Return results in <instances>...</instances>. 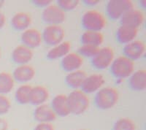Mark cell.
<instances>
[{
    "instance_id": "cell-27",
    "label": "cell",
    "mask_w": 146,
    "mask_h": 130,
    "mask_svg": "<svg viewBox=\"0 0 146 130\" xmlns=\"http://www.w3.org/2000/svg\"><path fill=\"white\" fill-rule=\"evenodd\" d=\"M136 123L129 118H120L113 124L112 130H136Z\"/></svg>"
},
{
    "instance_id": "cell-29",
    "label": "cell",
    "mask_w": 146,
    "mask_h": 130,
    "mask_svg": "<svg viewBox=\"0 0 146 130\" xmlns=\"http://www.w3.org/2000/svg\"><path fill=\"white\" fill-rule=\"evenodd\" d=\"M79 4V0H58L56 2V5L65 13L75 10Z\"/></svg>"
},
{
    "instance_id": "cell-8",
    "label": "cell",
    "mask_w": 146,
    "mask_h": 130,
    "mask_svg": "<svg viewBox=\"0 0 146 130\" xmlns=\"http://www.w3.org/2000/svg\"><path fill=\"white\" fill-rule=\"evenodd\" d=\"M41 18L47 25H61L66 20V13L57 5L51 4L43 9Z\"/></svg>"
},
{
    "instance_id": "cell-3",
    "label": "cell",
    "mask_w": 146,
    "mask_h": 130,
    "mask_svg": "<svg viewBox=\"0 0 146 130\" xmlns=\"http://www.w3.org/2000/svg\"><path fill=\"white\" fill-rule=\"evenodd\" d=\"M81 25L85 31L101 32L107 25V20L101 12L96 10H87L81 17Z\"/></svg>"
},
{
    "instance_id": "cell-24",
    "label": "cell",
    "mask_w": 146,
    "mask_h": 130,
    "mask_svg": "<svg viewBox=\"0 0 146 130\" xmlns=\"http://www.w3.org/2000/svg\"><path fill=\"white\" fill-rule=\"evenodd\" d=\"M104 35L101 32L85 31L80 36L81 45H91L100 48L104 42Z\"/></svg>"
},
{
    "instance_id": "cell-22",
    "label": "cell",
    "mask_w": 146,
    "mask_h": 130,
    "mask_svg": "<svg viewBox=\"0 0 146 130\" xmlns=\"http://www.w3.org/2000/svg\"><path fill=\"white\" fill-rule=\"evenodd\" d=\"M71 42L69 41H64L56 45L51 47L50 49L47 52L46 57L50 61L62 59L66 54H68L71 50Z\"/></svg>"
},
{
    "instance_id": "cell-20",
    "label": "cell",
    "mask_w": 146,
    "mask_h": 130,
    "mask_svg": "<svg viewBox=\"0 0 146 130\" xmlns=\"http://www.w3.org/2000/svg\"><path fill=\"white\" fill-rule=\"evenodd\" d=\"M129 86L134 92H143L146 88V70L134 71L129 78Z\"/></svg>"
},
{
    "instance_id": "cell-1",
    "label": "cell",
    "mask_w": 146,
    "mask_h": 130,
    "mask_svg": "<svg viewBox=\"0 0 146 130\" xmlns=\"http://www.w3.org/2000/svg\"><path fill=\"white\" fill-rule=\"evenodd\" d=\"M119 100L118 89L114 87H102L96 93L94 104L99 110H107L112 109L117 105Z\"/></svg>"
},
{
    "instance_id": "cell-30",
    "label": "cell",
    "mask_w": 146,
    "mask_h": 130,
    "mask_svg": "<svg viewBox=\"0 0 146 130\" xmlns=\"http://www.w3.org/2000/svg\"><path fill=\"white\" fill-rule=\"evenodd\" d=\"M11 109V102L6 95L0 94V115L7 114Z\"/></svg>"
},
{
    "instance_id": "cell-2",
    "label": "cell",
    "mask_w": 146,
    "mask_h": 130,
    "mask_svg": "<svg viewBox=\"0 0 146 130\" xmlns=\"http://www.w3.org/2000/svg\"><path fill=\"white\" fill-rule=\"evenodd\" d=\"M68 106L70 114L75 115H82L89 107L90 99L88 94L80 89L73 90L67 95Z\"/></svg>"
},
{
    "instance_id": "cell-34",
    "label": "cell",
    "mask_w": 146,
    "mask_h": 130,
    "mask_svg": "<svg viewBox=\"0 0 146 130\" xmlns=\"http://www.w3.org/2000/svg\"><path fill=\"white\" fill-rule=\"evenodd\" d=\"M8 122L3 118H0V130H8Z\"/></svg>"
},
{
    "instance_id": "cell-28",
    "label": "cell",
    "mask_w": 146,
    "mask_h": 130,
    "mask_svg": "<svg viewBox=\"0 0 146 130\" xmlns=\"http://www.w3.org/2000/svg\"><path fill=\"white\" fill-rule=\"evenodd\" d=\"M100 48L91 45H81L78 48V54L82 57L92 58L98 52Z\"/></svg>"
},
{
    "instance_id": "cell-38",
    "label": "cell",
    "mask_w": 146,
    "mask_h": 130,
    "mask_svg": "<svg viewBox=\"0 0 146 130\" xmlns=\"http://www.w3.org/2000/svg\"><path fill=\"white\" fill-rule=\"evenodd\" d=\"M78 130H88L87 129H78Z\"/></svg>"
},
{
    "instance_id": "cell-13",
    "label": "cell",
    "mask_w": 146,
    "mask_h": 130,
    "mask_svg": "<svg viewBox=\"0 0 146 130\" xmlns=\"http://www.w3.org/2000/svg\"><path fill=\"white\" fill-rule=\"evenodd\" d=\"M145 20V15L143 11L138 9L133 8L121 17L120 19L121 25L127 26L138 29L141 27Z\"/></svg>"
},
{
    "instance_id": "cell-23",
    "label": "cell",
    "mask_w": 146,
    "mask_h": 130,
    "mask_svg": "<svg viewBox=\"0 0 146 130\" xmlns=\"http://www.w3.org/2000/svg\"><path fill=\"white\" fill-rule=\"evenodd\" d=\"M86 77L87 74L84 70H78L67 73L65 76L64 80L69 88L73 90H77L80 89V87Z\"/></svg>"
},
{
    "instance_id": "cell-39",
    "label": "cell",
    "mask_w": 146,
    "mask_h": 130,
    "mask_svg": "<svg viewBox=\"0 0 146 130\" xmlns=\"http://www.w3.org/2000/svg\"><path fill=\"white\" fill-rule=\"evenodd\" d=\"M0 58H1V50H0Z\"/></svg>"
},
{
    "instance_id": "cell-36",
    "label": "cell",
    "mask_w": 146,
    "mask_h": 130,
    "mask_svg": "<svg viewBox=\"0 0 146 130\" xmlns=\"http://www.w3.org/2000/svg\"><path fill=\"white\" fill-rule=\"evenodd\" d=\"M139 6L142 7V8L145 9V7H146V1H145V0H141V1H139Z\"/></svg>"
},
{
    "instance_id": "cell-16",
    "label": "cell",
    "mask_w": 146,
    "mask_h": 130,
    "mask_svg": "<svg viewBox=\"0 0 146 130\" xmlns=\"http://www.w3.org/2000/svg\"><path fill=\"white\" fill-rule=\"evenodd\" d=\"M33 115L35 120L38 123H52L57 117L50 105L46 103L36 106L34 110Z\"/></svg>"
},
{
    "instance_id": "cell-17",
    "label": "cell",
    "mask_w": 146,
    "mask_h": 130,
    "mask_svg": "<svg viewBox=\"0 0 146 130\" xmlns=\"http://www.w3.org/2000/svg\"><path fill=\"white\" fill-rule=\"evenodd\" d=\"M50 107L56 116L66 117L70 114L67 96L64 94H59L53 97L50 104Z\"/></svg>"
},
{
    "instance_id": "cell-7",
    "label": "cell",
    "mask_w": 146,
    "mask_h": 130,
    "mask_svg": "<svg viewBox=\"0 0 146 130\" xmlns=\"http://www.w3.org/2000/svg\"><path fill=\"white\" fill-rule=\"evenodd\" d=\"M64 37L65 30L61 25H47L42 32V42L51 47L63 42Z\"/></svg>"
},
{
    "instance_id": "cell-25",
    "label": "cell",
    "mask_w": 146,
    "mask_h": 130,
    "mask_svg": "<svg viewBox=\"0 0 146 130\" xmlns=\"http://www.w3.org/2000/svg\"><path fill=\"white\" fill-rule=\"evenodd\" d=\"M32 86L29 84H22L15 90V102L19 105H27L29 104L30 94L32 91Z\"/></svg>"
},
{
    "instance_id": "cell-11",
    "label": "cell",
    "mask_w": 146,
    "mask_h": 130,
    "mask_svg": "<svg viewBox=\"0 0 146 130\" xmlns=\"http://www.w3.org/2000/svg\"><path fill=\"white\" fill-rule=\"evenodd\" d=\"M36 75V70L30 64L18 65L12 74L14 80L19 84H27L32 80Z\"/></svg>"
},
{
    "instance_id": "cell-26",
    "label": "cell",
    "mask_w": 146,
    "mask_h": 130,
    "mask_svg": "<svg viewBox=\"0 0 146 130\" xmlns=\"http://www.w3.org/2000/svg\"><path fill=\"white\" fill-rule=\"evenodd\" d=\"M15 80L12 74L7 72H0V94L6 95L13 90Z\"/></svg>"
},
{
    "instance_id": "cell-21",
    "label": "cell",
    "mask_w": 146,
    "mask_h": 130,
    "mask_svg": "<svg viewBox=\"0 0 146 130\" xmlns=\"http://www.w3.org/2000/svg\"><path fill=\"white\" fill-rule=\"evenodd\" d=\"M138 34V29L121 25L116 31V40L121 45H126L135 40Z\"/></svg>"
},
{
    "instance_id": "cell-15",
    "label": "cell",
    "mask_w": 146,
    "mask_h": 130,
    "mask_svg": "<svg viewBox=\"0 0 146 130\" xmlns=\"http://www.w3.org/2000/svg\"><path fill=\"white\" fill-rule=\"evenodd\" d=\"M83 64V57L74 52H70L62 58L61 61V67L62 70L67 73L80 70Z\"/></svg>"
},
{
    "instance_id": "cell-4",
    "label": "cell",
    "mask_w": 146,
    "mask_h": 130,
    "mask_svg": "<svg viewBox=\"0 0 146 130\" xmlns=\"http://www.w3.org/2000/svg\"><path fill=\"white\" fill-rule=\"evenodd\" d=\"M110 73L117 80L129 78L135 71V62L124 56L114 58L110 67Z\"/></svg>"
},
{
    "instance_id": "cell-32",
    "label": "cell",
    "mask_w": 146,
    "mask_h": 130,
    "mask_svg": "<svg viewBox=\"0 0 146 130\" xmlns=\"http://www.w3.org/2000/svg\"><path fill=\"white\" fill-rule=\"evenodd\" d=\"M34 130H55L52 123H38Z\"/></svg>"
},
{
    "instance_id": "cell-18",
    "label": "cell",
    "mask_w": 146,
    "mask_h": 130,
    "mask_svg": "<svg viewBox=\"0 0 146 130\" xmlns=\"http://www.w3.org/2000/svg\"><path fill=\"white\" fill-rule=\"evenodd\" d=\"M32 17L26 12H18L12 17L10 23L15 31L22 32L27 30L32 25Z\"/></svg>"
},
{
    "instance_id": "cell-10",
    "label": "cell",
    "mask_w": 146,
    "mask_h": 130,
    "mask_svg": "<svg viewBox=\"0 0 146 130\" xmlns=\"http://www.w3.org/2000/svg\"><path fill=\"white\" fill-rule=\"evenodd\" d=\"M21 41L22 45L31 49H35L41 45L42 42V32L35 28H29L23 31L21 35Z\"/></svg>"
},
{
    "instance_id": "cell-37",
    "label": "cell",
    "mask_w": 146,
    "mask_h": 130,
    "mask_svg": "<svg viewBox=\"0 0 146 130\" xmlns=\"http://www.w3.org/2000/svg\"><path fill=\"white\" fill-rule=\"evenodd\" d=\"M5 1H4V0H0V10H1V8L5 5Z\"/></svg>"
},
{
    "instance_id": "cell-19",
    "label": "cell",
    "mask_w": 146,
    "mask_h": 130,
    "mask_svg": "<svg viewBox=\"0 0 146 130\" xmlns=\"http://www.w3.org/2000/svg\"><path fill=\"white\" fill-rule=\"evenodd\" d=\"M50 93L48 88L41 85L32 86L31 94H30L29 103L35 106L43 105L46 103L49 99Z\"/></svg>"
},
{
    "instance_id": "cell-35",
    "label": "cell",
    "mask_w": 146,
    "mask_h": 130,
    "mask_svg": "<svg viewBox=\"0 0 146 130\" xmlns=\"http://www.w3.org/2000/svg\"><path fill=\"white\" fill-rule=\"evenodd\" d=\"M6 23V16L2 12L0 11V29H2L5 27Z\"/></svg>"
},
{
    "instance_id": "cell-5",
    "label": "cell",
    "mask_w": 146,
    "mask_h": 130,
    "mask_svg": "<svg viewBox=\"0 0 146 130\" xmlns=\"http://www.w3.org/2000/svg\"><path fill=\"white\" fill-rule=\"evenodd\" d=\"M135 8L131 0H110L106 5V13L112 21H118L131 9Z\"/></svg>"
},
{
    "instance_id": "cell-31",
    "label": "cell",
    "mask_w": 146,
    "mask_h": 130,
    "mask_svg": "<svg viewBox=\"0 0 146 130\" xmlns=\"http://www.w3.org/2000/svg\"><path fill=\"white\" fill-rule=\"evenodd\" d=\"M32 2L36 7L44 9L51 5L53 1L51 0H32Z\"/></svg>"
},
{
    "instance_id": "cell-12",
    "label": "cell",
    "mask_w": 146,
    "mask_h": 130,
    "mask_svg": "<svg viewBox=\"0 0 146 130\" xmlns=\"http://www.w3.org/2000/svg\"><path fill=\"white\" fill-rule=\"evenodd\" d=\"M145 53V45L141 40H135L126 44L123 48V56L131 61L138 60L144 56Z\"/></svg>"
},
{
    "instance_id": "cell-33",
    "label": "cell",
    "mask_w": 146,
    "mask_h": 130,
    "mask_svg": "<svg viewBox=\"0 0 146 130\" xmlns=\"http://www.w3.org/2000/svg\"><path fill=\"white\" fill-rule=\"evenodd\" d=\"M101 1L100 0H83V2L85 5L88 6V7H94L96 6L98 4L100 3Z\"/></svg>"
},
{
    "instance_id": "cell-6",
    "label": "cell",
    "mask_w": 146,
    "mask_h": 130,
    "mask_svg": "<svg viewBox=\"0 0 146 130\" xmlns=\"http://www.w3.org/2000/svg\"><path fill=\"white\" fill-rule=\"evenodd\" d=\"M115 58L113 48L110 46L100 48L96 55L91 58V64L93 68L97 70H104L109 68Z\"/></svg>"
},
{
    "instance_id": "cell-14",
    "label": "cell",
    "mask_w": 146,
    "mask_h": 130,
    "mask_svg": "<svg viewBox=\"0 0 146 130\" xmlns=\"http://www.w3.org/2000/svg\"><path fill=\"white\" fill-rule=\"evenodd\" d=\"M12 60L17 65L28 64L34 57L32 49L23 45H19L13 49L11 54Z\"/></svg>"
},
{
    "instance_id": "cell-9",
    "label": "cell",
    "mask_w": 146,
    "mask_h": 130,
    "mask_svg": "<svg viewBox=\"0 0 146 130\" xmlns=\"http://www.w3.org/2000/svg\"><path fill=\"white\" fill-rule=\"evenodd\" d=\"M105 83V78L102 74H91L87 75L80 87V90L86 94L96 93L102 88Z\"/></svg>"
}]
</instances>
